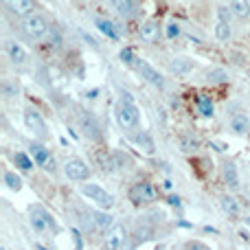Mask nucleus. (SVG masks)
Wrapping results in <instances>:
<instances>
[{"instance_id": "e433bc0d", "label": "nucleus", "mask_w": 250, "mask_h": 250, "mask_svg": "<svg viewBox=\"0 0 250 250\" xmlns=\"http://www.w3.org/2000/svg\"><path fill=\"white\" fill-rule=\"evenodd\" d=\"M185 250H213L211 246H207L204 242H187Z\"/></svg>"}, {"instance_id": "9b49d317", "label": "nucleus", "mask_w": 250, "mask_h": 250, "mask_svg": "<svg viewBox=\"0 0 250 250\" xmlns=\"http://www.w3.org/2000/svg\"><path fill=\"white\" fill-rule=\"evenodd\" d=\"M127 229L125 226H114L112 230H108L104 237V250H123V244L127 239Z\"/></svg>"}, {"instance_id": "f704fd0d", "label": "nucleus", "mask_w": 250, "mask_h": 250, "mask_svg": "<svg viewBox=\"0 0 250 250\" xmlns=\"http://www.w3.org/2000/svg\"><path fill=\"white\" fill-rule=\"evenodd\" d=\"M121 62H123L125 66H132V68H134V62H136V55H134L132 48H123V51H121Z\"/></svg>"}, {"instance_id": "ddd939ff", "label": "nucleus", "mask_w": 250, "mask_h": 250, "mask_svg": "<svg viewBox=\"0 0 250 250\" xmlns=\"http://www.w3.org/2000/svg\"><path fill=\"white\" fill-rule=\"evenodd\" d=\"M29 156L33 158L35 165H40V167H44V169H53V167H55L51 151H48L42 143H33V145H31V149H29Z\"/></svg>"}, {"instance_id": "cd10ccee", "label": "nucleus", "mask_w": 250, "mask_h": 250, "mask_svg": "<svg viewBox=\"0 0 250 250\" xmlns=\"http://www.w3.org/2000/svg\"><path fill=\"white\" fill-rule=\"evenodd\" d=\"M46 44H48V48H53V51L62 48V44H64V35H62V31L53 26V29L48 31V35H46Z\"/></svg>"}, {"instance_id": "423d86ee", "label": "nucleus", "mask_w": 250, "mask_h": 250, "mask_svg": "<svg viewBox=\"0 0 250 250\" xmlns=\"http://www.w3.org/2000/svg\"><path fill=\"white\" fill-rule=\"evenodd\" d=\"M134 70H136L138 75H141L143 79H145L147 83H151L154 88H158V90H165V86H167V82H165V77L158 73V70L154 68L151 64H147L145 60H141V57H136V62H134Z\"/></svg>"}, {"instance_id": "393cba45", "label": "nucleus", "mask_w": 250, "mask_h": 250, "mask_svg": "<svg viewBox=\"0 0 250 250\" xmlns=\"http://www.w3.org/2000/svg\"><path fill=\"white\" fill-rule=\"evenodd\" d=\"M195 105H198V112L202 114L204 119H213V114H215V104L211 101V97L200 95L198 101H195Z\"/></svg>"}, {"instance_id": "4468645a", "label": "nucleus", "mask_w": 250, "mask_h": 250, "mask_svg": "<svg viewBox=\"0 0 250 250\" xmlns=\"http://www.w3.org/2000/svg\"><path fill=\"white\" fill-rule=\"evenodd\" d=\"M4 7L11 13H16V16L26 18V16H31V13H35L38 4H35V0H4Z\"/></svg>"}, {"instance_id": "473e14b6", "label": "nucleus", "mask_w": 250, "mask_h": 250, "mask_svg": "<svg viewBox=\"0 0 250 250\" xmlns=\"http://www.w3.org/2000/svg\"><path fill=\"white\" fill-rule=\"evenodd\" d=\"M226 79H229V73L224 68H211L207 73V82H211V83H222Z\"/></svg>"}, {"instance_id": "c9c22d12", "label": "nucleus", "mask_w": 250, "mask_h": 250, "mask_svg": "<svg viewBox=\"0 0 250 250\" xmlns=\"http://www.w3.org/2000/svg\"><path fill=\"white\" fill-rule=\"evenodd\" d=\"M237 237L242 244H246V246H250V230L246 229V226H239L237 229Z\"/></svg>"}, {"instance_id": "f8f14e48", "label": "nucleus", "mask_w": 250, "mask_h": 250, "mask_svg": "<svg viewBox=\"0 0 250 250\" xmlns=\"http://www.w3.org/2000/svg\"><path fill=\"white\" fill-rule=\"evenodd\" d=\"M222 178H224V185L229 187V191H237L242 187V178H239L237 165L233 160H224V165H222Z\"/></svg>"}, {"instance_id": "6e6552de", "label": "nucleus", "mask_w": 250, "mask_h": 250, "mask_svg": "<svg viewBox=\"0 0 250 250\" xmlns=\"http://www.w3.org/2000/svg\"><path fill=\"white\" fill-rule=\"evenodd\" d=\"M64 176L73 182H83L90 178V167L82 158H68L64 163Z\"/></svg>"}, {"instance_id": "39448f33", "label": "nucleus", "mask_w": 250, "mask_h": 250, "mask_svg": "<svg viewBox=\"0 0 250 250\" xmlns=\"http://www.w3.org/2000/svg\"><path fill=\"white\" fill-rule=\"evenodd\" d=\"M127 198L134 207H149L156 202V189L151 182H136L129 187Z\"/></svg>"}, {"instance_id": "b1692460", "label": "nucleus", "mask_w": 250, "mask_h": 250, "mask_svg": "<svg viewBox=\"0 0 250 250\" xmlns=\"http://www.w3.org/2000/svg\"><path fill=\"white\" fill-rule=\"evenodd\" d=\"M229 7L237 20H248L250 18V0H230Z\"/></svg>"}, {"instance_id": "f257e3e1", "label": "nucleus", "mask_w": 250, "mask_h": 250, "mask_svg": "<svg viewBox=\"0 0 250 250\" xmlns=\"http://www.w3.org/2000/svg\"><path fill=\"white\" fill-rule=\"evenodd\" d=\"M114 121L125 132H132V129L141 127V108L136 105L134 97L127 90H123L119 95L117 104H114Z\"/></svg>"}, {"instance_id": "6ab92c4d", "label": "nucleus", "mask_w": 250, "mask_h": 250, "mask_svg": "<svg viewBox=\"0 0 250 250\" xmlns=\"http://www.w3.org/2000/svg\"><path fill=\"white\" fill-rule=\"evenodd\" d=\"M95 26H97V29H99L108 40H112V42H117V40L121 38L119 24H114V22L108 20V18H95Z\"/></svg>"}, {"instance_id": "7ed1b4c3", "label": "nucleus", "mask_w": 250, "mask_h": 250, "mask_svg": "<svg viewBox=\"0 0 250 250\" xmlns=\"http://www.w3.org/2000/svg\"><path fill=\"white\" fill-rule=\"evenodd\" d=\"M20 29L24 31V35H29L31 40H46L48 31H51V24H48V20L42 13H31V16L22 18Z\"/></svg>"}, {"instance_id": "bb28decb", "label": "nucleus", "mask_w": 250, "mask_h": 250, "mask_svg": "<svg viewBox=\"0 0 250 250\" xmlns=\"http://www.w3.org/2000/svg\"><path fill=\"white\" fill-rule=\"evenodd\" d=\"M213 35H215L217 42H230L233 40V24H224V22H217L215 29H213Z\"/></svg>"}, {"instance_id": "c85d7f7f", "label": "nucleus", "mask_w": 250, "mask_h": 250, "mask_svg": "<svg viewBox=\"0 0 250 250\" xmlns=\"http://www.w3.org/2000/svg\"><path fill=\"white\" fill-rule=\"evenodd\" d=\"M215 16H217V22H224V24H233V11H230L229 4H217L215 7Z\"/></svg>"}, {"instance_id": "c756f323", "label": "nucleus", "mask_w": 250, "mask_h": 250, "mask_svg": "<svg viewBox=\"0 0 250 250\" xmlns=\"http://www.w3.org/2000/svg\"><path fill=\"white\" fill-rule=\"evenodd\" d=\"M180 35H182V26L178 24V22H167V24H165V38H167L169 42H176Z\"/></svg>"}, {"instance_id": "dca6fc26", "label": "nucleus", "mask_w": 250, "mask_h": 250, "mask_svg": "<svg viewBox=\"0 0 250 250\" xmlns=\"http://www.w3.org/2000/svg\"><path fill=\"white\" fill-rule=\"evenodd\" d=\"M138 35H141L143 42H147V44H156V42H158V35H160V26H158V22H156V20H147V22H143V24L138 26Z\"/></svg>"}, {"instance_id": "2eb2a0df", "label": "nucleus", "mask_w": 250, "mask_h": 250, "mask_svg": "<svg viewBox=\"0 0 250 250\" xmlns=\"http://www.w3.org/2000/svg\"><path fill=\"white\" fill-rule=\"evenodd\" d=\"M220 207H222V211H224L226 215L230 217V220H237V217H242V204H239V200L235 198V195L224 193L220 198Z\"/></svg>"}, {"instance_id": "412c9836", "label": "nucleus", "mask_w": 250, "mask_h": 250, "mask_svg": "<svg viewBox=\"0 0 250 250\" xmlns=\"http://www.w3.org/2000/svg\"><path fill=\"white\" fill-rule=\"evenodd\" d=\"M195 68V62L189 57H176V60L169 62V73L173 75H189Z\"/></svg>"}, {"instance_id": "20e7f679", "label": "nucleus", "mask_w": 250, "mask_h": 250, "mask_svg": "<svg viewBox=\"0 0 250 250\" xmlns=\"http://www.w3.org/2000/svg\"><path fill=\"white\" fill-rule=\"evenodd\" d=\"M79 191H82L83 198H88L90 202H95L97 207L101 208V211H110V208L114 207V198H112V193H108V191H105L104 187L95 185V182L82 185V187H79Z\"/></svg>"}, {"instance_id": "72a5a7b5", "label": "nucleus", "mask_w": 250, "mask_h": 250, "mask_svg": "<svg viewBox=\"0 0 250 250\" xmlns=\"http://www.w3.org/2000/svg\"><path fill=\"white\" fill-rule=\"evenodd\" d=\"M16 165L22 169V171H31V167H33V158L26 156L24 151H18L16 154Z\"/></svg>"}, {"instance_id": "7c9ffc66", "label": "nucleus", "mask_w": 250, "mask_h": 250, "mask_svg": "<svg viewBox=\"0 0 250 250\" xmlns=\"http://www.w3.org/2000/svg\"><path fill=\"white\" fill-rule=\"evenodd\" d=\"M2 95H4V99H18L20 88H18V83H13L11 79H4L2 82Z\"/></svg>"}, {"instance_id": "2f4dec72", "label": "nucleus", "mask_w": 250, "mask_h": 250, "mask_svg": "<svg viewBox=\"0 0 250 250\" xmlns=\"http://www.w3.org/2000/svg\"><path fill=\"white\" fill-rule=\"evenodd\" d=\"M2 178H4V185H7L11 191H20V189H22V180H20V176H18V173L4 171Z\"/></svg>"}, {"instance_id": "aec40b11", "label": "nucleus", "mask_w": 250, "mask_h": 250, "mask_svg": "<svg viewBox=\"0 0 250 250\" xmlns=\"http://www.w3.org/2000/svg\"><path fill=\"white\" fill-rule=\"evenodd\" d=\"M229 129L233 134H237V136H244V134L250 129V117H248V114H244V112L233 114V117H230V121H229Z\"/></svg>"}, {"instance_id": "9d476101", "label": "nucleus", "mask_w": 250, "mask_h": 250, "mask_svg": "<svg viewBox=\"0 0 250 250\" xmlns=\"http://www.w3.org/2000/svg\"><path fill=\"white\" fill-rule=\"evenodd\" d=\"M79 129H82V134L88 138V141H101V127L90 112L79 114Z\"/></svg>"}, {"instance_id": "1a4fd4ad", "label": "nucleus", "mask_w": 250, "mask_h": 250, "mask_svg": "<svg viewBox=\"0 0 250 250\" xmlns=\"http://www.w3.org/2000/svg\"><path fill=\"white\" fill-rule=\"evenodd\" d=\"M4 53H7L9 62H11L13 66H26V62H29V53L24 51V46L22 44H18L16 40H4Z\"/></svg>"}, {"instance_id": "f03ea898", "label": "nucleus", "mask_w": 250, "mask_h": 250, "mask_svg": "<svg viewBox=\"0 0 250 250\" xmlns=\"http://www.w3.org/2000/svg\"><path fill=\"white\" fill-rule=\"evenodd\" d=\"M29 224L38 235H55L57 224L44 207H33L29 213Z\"/></svg>"}, {"instance_id": "a211bd4d", "label": "nucleus", "mask_w": 250, "mask_h": 250, "mask_svg": "<svg viewBox=\"0 0 250 250\" xmlns=\"http://www.w3.org/2000/svg\"><path fill=\"white\" fill-rule=\"evenodd\" d=\"M114 7V11L123 18V20H132L136 18L138 13V7H136V0H110Z\"/></svg>"}, {"instance_id": "5701e85b", "label": "nucleus", "mask_w": 250, "mask_h": 250, "mask_svg": "<svg viewBox=\"0 0 250 250\" xmlns=\"http://www.w3.org/2000/svg\"><path fill=\"white\" fill-rule=\"evenodd\" d=\"M132 143L134 145H138V149H143L145 154H154V138L149 136L147 132H143V129H138V134H134L132 136Z\"/></svg>"}, {"instance_id": "f3484780", "label": "nucleus", "mask_w": 250, "mask_h": 250, "mask_svg": "<svg viewBox=\"0 0 250 250\" xmlns=\"http://www.w3.org/2000/svg\"><path fill=\"white\" fill-rule=\"evenodd\" d=\"M90 215H92V222H95V229L99 233H108V230H112L117 226L114 224V215L110 211H95Z\"/></svg>"}, {"instance_id": "a878e982", "label": "nucleus", "mask_w": 250, "mask_h": 250, "mask_svg": "<svg viewBox=\"0 0 250 250\" xmlns=\"http://www.w3.org/2000/svg\"><path fill=\"white\" fill-rule=\"evenodd\" d=\"M178 143H180V149L185 151V154H193V151L200 149V138L193 136V134H182Z\"/></svg>"}, {"instance_id": "4be33fe9", "label": "nucleus", "mask_w": 250, "mask_h": 250, "mask_svg": "<svg viewBox=\"0 0 250 250\" xmlns=\"http://www.w3.org/2000/svg\"><path fill=\"white\" fill-rule=\"evenodd\" d=\"M110 156H112V167H114V171H125V169L132 167V158H129L127 151H123V149H112V151H110Z\"/></svg>"}, {"instance_id": "0eeeda50", "label": "nucleus", "mask_w": 250, "mask_h": 250, "mask_svg": "<svg viewBox=\"0 0 250 250\" xmlns=\"http://www.w3.org/2000/svg\"><path fill=\"white\" fill-rule=\"evenodd\" d=\"M22 119H24V125L26 129H29L31 134H35V138H48V129H46V121H44V117L38 112V110L33 108H26L24 114H22Z\"/></svg>"}]
</instances>
